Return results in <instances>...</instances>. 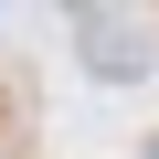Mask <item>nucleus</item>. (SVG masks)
<instances>
[{
  "mask_svg": "<svg viewBox=\"0 0 159 159\" xmlns=\"http://www.w3.org/2000/svg\"><path fill=\"white\" fill-rule=\"evenodd\" d=\"M74 43H85V64H96V74H117V85L159 64V32H148V21H127V11H74Z\"/></svg>",
  "mask_w": 159,
  "mask_h": 159,
  "instance_id": "1",
  "label": "nucleus"
},
{
  "mask_svg": "<svg viewBox=\"0 0 159 159\" xmlns=\"http://www.w3.org/2000/svg\"><path fill=\"white\" fill-rule=\"evenodd\" d=\"M148 159H159V138H148Z\"/></svg>",
  "mask_w": 159,
  "mask_h": 159,
  "instance_id": "2",
  "label": "nucleus"
}]
</instances>
